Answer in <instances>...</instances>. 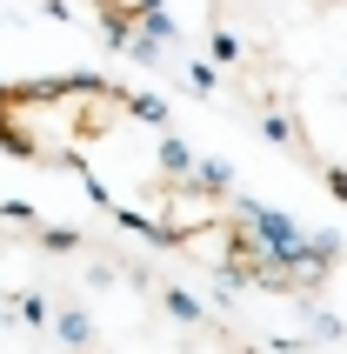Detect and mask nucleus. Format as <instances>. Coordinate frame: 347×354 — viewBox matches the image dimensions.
I'll list each match as a JSON object with an SVG mask.
<instances>
[{
  "mask_svg": "<svg viewBox=\"0 0 347 354\" xmlns=\"http://www.w3.org/2000/svg\"><path fill=\"white\" fill-rule=\"evenodd\" d=\"M127 94L107 80H34L0 87V147L27 160H67L74 167L107 127L120 120Z\"/></svg>",
  "mask_w": 347,
  "mask_h": 354,
  "instance_id": "obj_1",
  "label": "nucleus"
},
{
  "mask_svg": "<svg viewBox=\"0 0 347 354\" xmlns=\"http://www.w3.org/2000/svg\"><path fill=\"white\" fill-rule=\"evenodd\" d=\"M107 27H140V20H154V7L160 0H87Z\"/></svg>",
  "mask_w": 347,
  "mask_h": 354,
  "instance_id": "obj_2",
  "label": "nucleus"
}]
</instances>
